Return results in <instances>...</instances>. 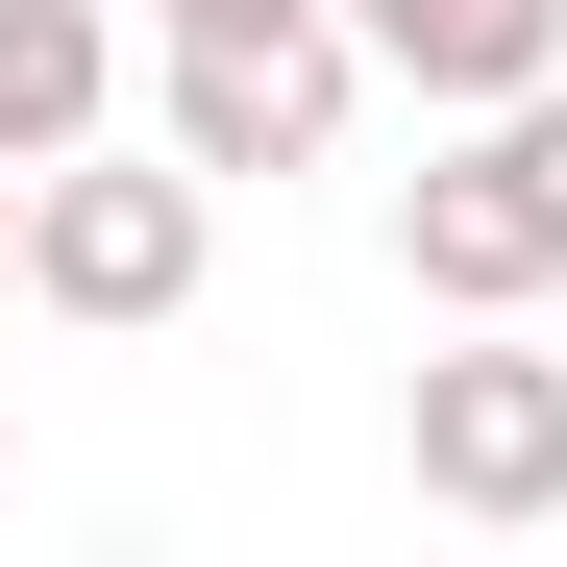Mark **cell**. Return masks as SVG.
I'll use <instances>...</instances> for the list:
<instances>
[{"mask_svg": "<svg viewBox=\"0 0 567 567\" xmlns=\"http://www.w3.org/2000/svg\"><path fill=\"white\" fill-rule=\"evenodd\" d=\"M395 271H420V321H543V297H567V74L468 100V124L395 173Z\"/></svg>", "mask_w": 567, "mask_h": 567, "instance_id": "obj_1", "label": "cell"}, {"mask_svg": "<svg viewBox=\"0 0 567 567\" xmlns=\"http://www.w3.org/2000/svg\"><path fill=\"white\" fill-rule=\"evenodd\" d=\"M148 25H297V0H148Z\"/></svg>", "mask_w": 567, "mask_h": 567, "instance_id": "obj_7", "label": "cell"}, {"mask_svg": "<svg viewBox=\"0 0 567 567\" xmlns=\"http://www.w3.org/2000/svg\"><path fill=\"white\" fill-rule=\"evenodd\" d=\"M346 100H370V25H346V0H297V25H148V124L198 148L223 198H247V173H321Z\"/></svg>", "mask_w": 567, "mask_h": 567, "instance_id": "obj_4", "label": "cell"}, {"mask_svg": "<svg viewBox=\"0 0 567 567\" xmlns=\"http://www.w3.org/2000/svg\"><path fill=\"white\" fill-rule=\"evenodd\" d=\"M395 468H420V518H468V543L567 518V346L543 321H444L395 370Z\"/></svg>", "mask_w": 567, "mask_h": 567, "instance_id": "obj_3", "label": "cell"}, {"mask_svg": "<svg viewBox=\"0 0 567 567\" xmlns=\"http://www.w3.org/2000/svg\"><path fill=\"white\" fill-rule=\"evenodd\" d=\"M0 321H25V173H0Z\"/></svg>", "mask_w": 567, "mask_h": 567, "instance_id": "obj_8", "label": "cell"}, {"mask_svg": "<svg viewBox=\"0 0 567 567\" xmlns=\"http://www.w3.org/2000/svg\"><path fill=\"white\" fill-rule=\"evenodd\" d=\"M370 25V74H395L420 124H468V100H518V74H567V0H346Z\"/></svg>", "mask_w": 567, "mask_h": 567, "instance_id": "obj_5", "label": "cell"}, {"mask_svg": "<svg viewBox=\"0 0 567 567\" xmlns=\"http://www.w3.org/2000/svg\"><path fill=\"white\" fill-rule=\"evenodd\" d=\"M198 271H223V173L173 148V124H148V148L100 124V148H50V173H25V321H100V346H148Z\"/></svg>", "mask_w": 567, "mask_h": 567, "instance_id": "obj_2", "label": "cell"}, {"mask_svg": "<svg viewBox=\"0 0 567 567\" xmlns=\"http://www.w3.org/2000/svg\"><path fill=\"white\" fill-rule=\"evenodd\" d=\"M100 100H124V0H0V173L100 148Z\"/></svg>", "mask_w": 567, "mask_h": 567, "instance_id": "obj_6", "label": "cell"}]
</instances>
